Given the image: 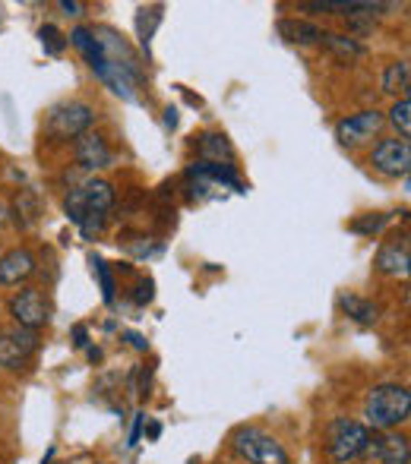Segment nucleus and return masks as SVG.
Wrapping results in <instances>:
<instances>
[{"instance_id":"23","label":"nucleus","mask_w":411,"mask_h":464,"mask_svg":"<svg viewBox=\"0 0 411 464\" xmlns=\"http://www.w3.org/2000/svg\"><path fill=\"white\" fill-rule=\"evenodd\" d=\"M389 121H393V127L402 133V140H408V133H411V102L408 98H399V102L393 104Z\"/></svg>"},{"instance_id":"27","label":"nucleus","mask_w":411,"mask_h":464,"mask_svg":"<svg viewBox=\"0 0 411 464\" xmlns=\"http://www.w3.org/2000/svg\"><path fill=\"white\" fill-rule=\"evenodd\" d=\"M142 427H146V414H142V411H140V414L133 417V430H130V442H127L130 449H133L136 442H140V436H142Z\"/></svg>"},{"instance_id":"14","label":"nucleus","mask_w":411,"mask_h":464,"mask_svg":"<svg viewBox=\"0 0 411 464\" xmlns=\"http://www.w3.org/2000/svg\"><path fill=\"white\" fill-rule=\"evenodd\" d=\"M279 35L291 44H319L323 42V29L308 23V19H282V23H279Z\"/></svg>"},{"instance_id":"18","label":"nucleus","mask_w":411,"mask_h":464,"mask_svg":"<svg viewBox=\"0 0 411 464\" xmlns=\"http://www.w3.org/2000/svg\"><path fill=\"white\" fill-rule=\"evenodd\" d=\"M67 42L73 44L76 51H83V57L89 61V67H95V63H99L102 48H99V38H95V32H93V29H86V25H76V29L70 32Z\"/></svg>"},{"instance_id":"3","label":"nucleus","mask_w":411,"mask_h":464,"mask_svg":"<svg viewBox=\"0 0 411 464\" xmlns=\"http://www.w3.org/2000/svg\"><path fill=\"white\" fill-rule=\"evenodd\" d=\"M231 449L247 464H291V455L272 433L259 427H240L231 436Z\"/></svg>"},{"instance_id":"28","label":"nucleus","mask_w":411,"mask_h":464,"mask_svg":"<svg viewBox=\"0 0 411 464\" xmlns=\"http://www.w3.org/2000/svg\"><path fill=\"white\" fill-rule=\"evenodd\" d=\"M149 300H152V281H142L140 287H136V304H149Z\"/></svg>"},{"instance_id":"1","label":"nucleus","mask_w":411,"mask_h":464,"mask_svg":"<svg viewBox=\"0 0 411 464\" xmlns=\"http://www.w3.org/2000/svg\"><path fill=\"white\" fill-rule=\"evenodd\" d=\"M364 417L377 433H389V430L402 427L411 417V392L408 385L399 382H383L367 392L364 401Z\"/></svg>"},{"instance_id":"24","label":"nucleus","mask_w":411,"mask_h":464,"mask_svg":"<svg viewBox=\"0 0 411 464\" xmlns=\"http://www.w3.org/2000/svg\"><path fill=\"white\" fill-rule=\"evenodd\" d=\"M93 266H95V276H99L102 281V297H104V304H114V278H111V272H108V266L102 263V259H93Z\"/></svg>"},{"instance_id":"4","label":"nucleus","mask_w":411,"mask_h":464,"mask_svg":"<svg viewBox=\"0 0 411 464\" xmlns=\"http://www.w3.org/2000/svg\"><path fill=\"white\" fill-rule=\"evenodd\" d=\"M114 206V189H111L108 180H86L76 189L67 193V202H64V212L73 225H80L86 215H104L108 208Z\"/></svg>"},{"instance_id":"8","label":"nucleus","mask_w":411,"mask_h":464,"mask_svg":"<svg viewBox=\"0 0 411 464\" xmlns=\"http://www.w3.org/2000/svg\"><path fill=\"white\" fill-rule=\"evenodd\" d=\"M38 351V332L29 329H6L0 332V367L19 370L29 363V357Z\"/></svg>"},{"instance_id":"16","label":"nucleus","mask_w":411,"mask_h":464,"mask_svg":"<svg viewBox=\"0 0 411 464\" xmlns=\"http://www.w3.org/2000/svg\"><path fill=\"white\" fill-rule=\"evenodd\" d=\"M200 155H203V161H209V165H231L234 161V149L225 133H206L200 140Z\"/></svg>"},{"instance_id":"19","label":"nucleus","mask_w":411,"mask_h":464,"mask_svg":"<svg viewBox=\"0 0 411 464\" xmlns=\"http://www.w3.org/2000/svg\"><path fill=\"white\" fill-rule=\"evenodd\" d=\"M323 44L332 51V54L342 57V61H355V57H361L364 51H367L361 42H355L351 35H336V32H323Z\"/></svg>"},{"instance_id":"25","label":"nucleus","mask_w":411,"mask_h":464,"mask_svg":"<svg viewBox=\"0 0 411 464\" xmlns=\"http://www.w3.org/2000/svg\"><path fill=\"white\" fill-rule=\"evenodd\" d=\"M393 218V215H367V218H357L355 225H351V231H357V234H377L380 231L383 225H387V221Z\"/></svg>"},{"instance_id":"12","label":"nucleus","mask_w":411,"mask_h":464,"mask_svg":"<svg viewBox=\"0 0 411 464\" xmlns=\"http://www.w3.org/2000/svg\"><path fill=\"white\" fill-rule=\"evenodd\" d=\"M408 263H411V253H408V240H389V244L380 246L377 253V272L383 276H393V278H406L408 276Z\"/></svg>"},{"instance_id":"13","label":"nucleus","mask_w":411,"mask_h":464,"mask_svg":"<svg viewBox=\"0 0 411 464\" xmlns=\"http://www.w3.org/2000/svg\"><path fill=\"white\" fill-rule=\"evenodd\" d=\"M35 276V256L25 246H16L6 256H0V285H19Z\"/></svg>"},{"instance_id":"7","label":"nucleus","mask_w":411,"mask_h":464,"mask_svg":"<svg viewBox=\"0 0 411 464\" xmlns=\"http://www.w3.org/2000/svg\"><path fill=\"white\" fill-rule=\"evenodd\" d=\"M383 123H387V117H383L377 108L374 111H357V114H348L336 123V140L348 149L364 146V142H370L377 133H380Z\"/></svg>"},{"instance_id":"22","label":"nucleus","mask_w":411,"mask_h":464,"mask_svg":"<svg viewBox=\"0 0 411 464\" xmlns=\"http://www.w3.org/2000/svg\"><path fill=\"white\" fill-rule=\"evenodd\" d=\"M38 38H42V48L44 54H64V48H67V35H64L57 25H42L38 29Z\"/></svg>"},{"instance_id":"2","label":"nucleus","mask_w":411,"mask_h":464,"mask_svg":"<svg viewBox=\"0 0 411 464\" xmlns=\"http://www.w3.org/2000/svg\"><path fill=\"white\" fill-rule=\"evenodd\" d=\"M370 427L367 423L348 420V417H338L326 427V455L336 464H355L370 446Z\"/></svg>"},{"instance_id":"17","label":"nucleus","mask_w":411,"mask_h":464,"mask_svg":"<svg viewBox=\"0 0 411 464\" xmlns=\"http://www.w3.org/2000/svg\"><path fill=\"white\" fill-rule=\"evenodd\" d=\"M408 86H411V67H408V61L389 63L387 73H383V92L408 98Z\"/></svg>"},{"instance_id":"5","label":"nucleus","mask_w":411,"mask_h":464,"mask_svg":"<svg viewBox=\"0 0 411 464\" xmlns=\"http://www.w3.org/2000/svg\"><path fill=\"white\" fill-rule=\"evenodd\" d=\"M95 121V111L86 102H67L51 108L48 121H44V136L51 140H80L83 133H89Z\"/></svg>"},{"instance_id":"15","label":"nucleus","mask_w":411,"mask_h":464,"mask_svg":"<svg viewBox=\"0 0 411 464\" xmlns=\"http://www.w3.org/2000/svg\"><path fill=\"white\" fill-rule=\"evenodd\" d=\"M338 310L361 325H374L377 319H380V306H377L374 300L357 297V294H342V297H338Z\"/></svg>"},{"instance_id":"32","label":"nucleus","mask_w":411,"mask_h":464,"mask_svg":"<svg viewBox=\"0 0 411 464\" xmlns=\"http://www.w3.org/2000/svg\"><path fill=\"white\" fill-rule=\"evenodd\" d=\"M165 127H168V130L178 127V108H168V111H165Z\"/></svg>"},{"instance_id":"11","label":"nucleus","mask_w":411,"mask_h":464,"mask_svg":"<svg viewBox=\"0 0 411 464\" xmlns=\"http://www.w3.org/2000/svg\"><path fill=\"white\" fill-rule=\"evenodd\" d=\"M367 452L380 464H408V455H411L408 436L396 433V430H389V433H374L370 436Z\"/></svg>"},{"instance_id":"33","label":"nucleus","mask_w":411,"mask_h":464,"mask_svg":"<svg viewBox=\"0 0 411 464\" xmlns=\"http://www.w3.org/2000/svg\"><path fill=\"white\" fill-rule=\"evenodd\" d=\"M161 436V423H149V440H159Z\"/></svg>"},{"instance_id":"21","label":"nucleus","mask_w":411,"mask_h":464,"mask_svg":"<svg viewBox=\"0 0 411 464\" xmlns=\"http://www.w3.org/2000/svg\"><path fill=\"white\" fill-rule=\"evenodd\" d=\"M161 23V6H152V10H140V16H136V35H140V44L142 51L149 54V44H152V32L155 25Z\"/></svg>"},{"instance_id":"6","label":"nucleus","mask_w":411,"mask_h":464,"mask_svg":"<svg viewBox=\"0 0 411 464\" xmlns=\"http://www.w3.org/2000/svg\"><path fill=\"white\" fill-rule=\"evenodd\" d=\"M10 316L19 329L38 332L42 325H48V319H51L48 300L42 297L38 287H23V291L10 297Z\"/></svg>"},{"instance_id":"30","label":"nucleus","mask_w":411,"mask_h":464,"mask_svg":"<svg viewBox=\"0 0 411 464\" xmlns=\"http://www.w3.org/2000/svg\"><path fill=\"white\" fill-rule=\"evenodd\" d=\"M127 342L133 344L136 351H146V348H149V342H146V338L140 335V332H127Z\"/></svg>"},{"instance_id":"34","label":"nucleus","mask_w":411,"mask_h":464,"mask_svg":"<svg viewBox=\"0 0 411 464\" xmlns=\"http://www.w3.org/2000/svg\"><path fill=\"white\" fill-rule=\"evenodd\" d=\"M6 215H10V208H6V206H4V202H0V227H4V225H6Z\"/></svg>"},{"instance_id":"31","label":"nucleus","mask_w":411,"mask_h":464,"mask_svg":"<svg viewBox=\"0 0 411 464\" xmlns=\"http://www.w3.org/2000/svg\"><path fill=\"white\" fill-rule=\"evenodd\" d=\"M61 10H64V13H70V16H80L83 6L76 4V0H61Z\"/></svg>"},{"instance_id":"35","label":"nucleus","mask_w":411,"mask_h":464,"mask_svg":"<svg viewBox=\"0 0 411 464\" xmlns=\"http://www.w3.org/2000/svg\"><path fill=\"white\" fill-rule=\"evenodd\" d=\"M89 361H102V351H95V348H89Z\"/></svg>"},{"instance_id":"26","label":"nucleus","mask_w":411,"mask_h":464,"mask_svg":"<svg viewBox=\"0 0 411 464\" xmlns=\"http://www.w3.org/2000/svg\"><path fill=\"white\" fill-rule=\"evenodd\" d=\"M102 227H104V215H86V218L80 221V231H83V237H89L93 240L95 234H102Z\"/></svg>"},{"instance_id":"9","label":"nucleus","mask_w":411,"mask_h":464,"mask_svg":"<svg viewBox=\"0 0 411 464\" xmlns=\"http://www.w3.org/2000/svg\"><path fill=\"white\" fill-rule=\"evenodd\" d=\"M370 165L383 174V178H406L411 168V146L408 140H383L370 152Z\"/></svg>"},{"instance_id":"20","label":"nucleus","mask_w":411,"mask_h":464,"mask_svg":"<svg viewBox=\"0 0 411 464\" xmlns=\"http://www.w3.org/2000/svg\"><path fill=\"white\" fill-rule=\"evenodd\" d=\"M13 218H16V225L29 227L38 221V199L29 193V189H19L16 199H13Z\"/></svg>"},{"instance_id":"29","label":"nucleus","mask_w":411,"mask_h":464,"mask_svg":"<svg viewBox=\"0 0 411 464\" xmlns=\"http://www.w3.org/2000/svg\"><path fill=\"white\" fill-rule=\"evenodd\" d=\"M73 344H76V348H89V332H86V325H73Z\"/></svg>"},{"instance_id":"10","label":"nucleus","mask_w":411,"mask_h":464,"mask_svg":"<svg viewBox=\"0 0 411 464\" xmlns=\"http://www.w3.org/2000/svg\"><path fill=\"white\" fill-rule=\"evenodd\" d=\"M73 155H76V165L86 168V171H104V168H111V161H114L108 142H104L99 133H83L73 146Z\"/></svg>"}]
</instances>
